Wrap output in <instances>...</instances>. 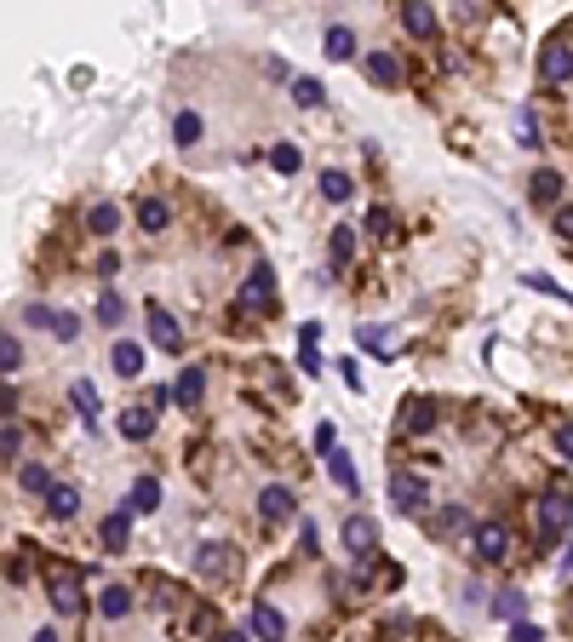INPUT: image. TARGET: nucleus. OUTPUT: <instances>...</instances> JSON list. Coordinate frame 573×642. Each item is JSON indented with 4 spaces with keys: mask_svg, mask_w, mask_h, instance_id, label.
<instances>
[{
    "mask_svg": "<svg viewBox=\"0 0 573 642\" xmlns=\"http://www.w3.org/2000/svg\"><path fill=\"white\" fill-rule=\"evenodd\" d=\"M390 505H396L401 516H419L424 511V482L413 476V470H390Z\"/></svg>",
    "mask_w": 573,
    "mask_h": 642,
    "instance_id": "1",
    "label": "nucleus"
},
{
    "mask_svg": "<svg viewBox=\"0 0 573 642\" xmlns=\"http://www.w3.org/2000/svg\"><path fill=\"white\" fill-rule=\"evenodd\" d=\"M562 528H573V499H568V493H545V499H539V539L551 545Z\"/></svg>",
    "mask_w": 573,
    "mask_h": 642,
    "instance_id": "2",
    "label": "nucleus"
},
{
    "mask_svg": "<svg viewBox=\"0 0 573 642\" xmlns=\"http://www.w3.org/2000/svg\"><path fill=\"white\" fill-rule=\"evenodd\" d=\"M476 556L482 562H505L510 556V528L505 522H482L476 528Z\"/></svg>",
    "mask_w": 573,
    "mask_h": 642,
    "instance_id": "3",
    "label": "nucleus"
},
{
    "mask_svg": "<svg viewBox=\"0 0 573 642\" xmlns=\"http://www.w3.org/2000/svg\"><path fill=\"white\" fill-rule=\"evenodd\" d=\"M373 545H379V528H373V516H350V522H345V551L368 562Z\"/></svg>",
    "mask_w": 573,
    "mask_h": 642,
    "instance_id": "4",
    "label": "nucleus"
},
{
    "mask_svg": "<svg viewBox=\"0 0 573 642\" xmlns=\"http://www.w3.org/2000/svg\"><path fill=\"white\" fill-rule=\"evenodd\" d=\"M241 305H252V310H270L275 305V270H270V264L252 270V282L241 287Z\"/></svg>",
    "mask_w": 573,
    "mask_h": 642,
    "instance_id": "5",
    "label": "nucleus"
},
{
    "mask_svg": "<svg viewBox=\"0 0 573 642\" xmlns=\"http://www.w3.org/2000/svg\"><path fill=\"white\" fill-rule=\"evenodd\" d=\"M46 585H52V608H58V614H81V579H75V574L52 568V579H46Z\"/></svg>",
    "mask_w": 573,
    "mask_h": 642,
    "instance_id": "6",
    "label": "nucleus"
},
{
    "mask_svg": "<svg viewBox=\"0 0 573 642\" xmlns=\"http://www.w3.org/2000/svg\"><path fill=\"white\" fill-rule=\"evenodd\" d=\"M247 631L259 637V642H282V637H287V620L270 608V602H252V620H247Z\"/></svg>",
    "mask_w": 573,
    "mask_h": 642,
    "instance_id": "7",
    "label": "nucleus"
},
{
    "mask_svg": "<svg viewBox=\"0 0 573 642\" xmlns=\"http://www.w3.org/2000/svg\"><path fill=\"white\" fill-rule=\"evenodd\" d=\"M539 75L551 81V87H562V81H573V52L562 41H551L545 46V58H539Z\"/></svg>",
    "mask_w": 573,
    "mask_h": 642,
    "instance_id": "8",
    "label": "nucleus"
},
{
    "mask_svg": "<svg viewBox=\"0 0 573 642\" xmlns=\"http://www.w3.org/2000/svg\"><path fill=\"white\" fill-rule=\"evenodd\" d=\"M150 338H155L161 350H184V333H178V321L166 316L161 305H150Z\"/></svg>",
    "mask_w": 573,
    "mask_h": 642,
    "instance_id": "9",
    "label": "nucleus"
},
{
    "mask_svg": "<svg viewBox=\"0 0 573 642\" xmlns=\"http://www.w3.org/2000/svg\"><path fill=\"white\" fill-rule=\"evenodd\" d=\"M195 568L213 574V579H229V574H236V551H229V545H206V551L195 556Z\"/></svg>",
    "mask_w": 573,
    "mask_h": 642,
    "instance_id": "10",
    "label": "nucleus"
},
{
    "mask_svg": "<svg viewBox=\"0 0 573 642\" xmlns=\"http://www.w3.org/2000/svg\"><path fill=\"white\" fill-rule=\"evenodd\" d=\"M127 505H132V516L161 511V482H155V476H138V482H132V493H127Z\"/></svg>",
    "mask_w": 573,
    "mask_h": 642,
    "instance_id": "11",
    "label": "nucleus"
},
{
    "mask_svg": "<svg viewBox=\"0 0 573 642\" xmlns=\"http://www.w3.org/2000/svg\"><path fill=\"white\" fill-rule=\"evenodd\" d=\"M259 516H264V522H287V516H292V493L287 488H264L259 493Z\"/></svg>",
    "mask_w": 573,
    "mask_h": 642,
    "instance_id": "12",
    "label": "nucleus"
},
{
    "mask_svg": "<svg viewBox=\"0 0 573 642\" xmlns=\"http://www.w3.org/2000/svg\"><path fill=\"white\" fill-rule=\"evenodd\" d=\"M109 361H115V373H120V379H138V367H143V350L132 344V338H115Z\"/></svg>",
    "mask_w": 573,
    "mask_h": 642,
    "instance_id": "13",
    "label": "nucleus"
},
{
    "mask_svg": "<svg viewBox=\"0 0 573 642\" xmlns=\"http://www.w3.org/2000/svg\"><path fill=\"white\" fill-rule=\"evenodd\" d=\"M120 436H127V442H150V436H155L150 407H127V414H120Z\"/></svg>",
    "mask_w": 573,
    "mask_h": 642,
    "instance_id": "14",
    "label": "nucleus"
},
{
    "mask_svg": "<svg viewBox=\"0 0 573 642\" xmlns=\"http://www.w3.org/2000/svg\"><path fill=\"white\" fill-rule=\"evenodd\" d=\"M533 201H539V207H556V201H562V173L539 166V173H533Z\"/></svg>",
    "mask_w": 573,
    "mask_h": 642,
    "instance_id": "15",
    "label": "nucleus"
},
{
    "mask_svg": "<svg viewBox=\"0 0 573 642\" xmlns=\"http://www.w3.org/2000/svg\"><path fill=\"white\" fill-rule=\"evenodd\" d=\"M201 391H206V367H184V373H178V402H184V407H201Z\"/></svg>",
    "mask_w": 573,
    "mask_h": 642,
    "instance_id": "16",
    "label": "nucleus"
},
{
    "mask_svg": "<svg viewBox=\"0 0 573 642\" xmlns=\"http://www.w3.org/2000/svg\"><path fill=\"white\" fill-rule=\"evenodd\" d=\"M18 488H23V493H46V499H52L58 482L46 476V465H18Z\"/></svg>",
    "mask_w": 573,
    "mask_h": 642,
    "instance_id": "17",
    "label": "nucleus"
},
{
    "mask_svg": "<svg viewBox=\"0 0 573 642\" xmlns=\"http://www.w3.org/2000/svg\"><path fill=\"white\" fill-rule=\"evenodd\" d=\"M401 23H407V35H419V41H430V35H436V12H430V6H419V0L401 12Z\"/></svg>",
    "mask_w": 573,
    "mask_h": 642,
    "instance_id": "18",
    "label": "nucleus"
},
{
    "mask_svg": "<svg viewBox=\"0 0 573 642\" xmlns=\"http://www.w3.org/2000/svg\"><path fill=\"white\" fill-rule=\"evenodd\" d=\"M97 608H104L109 620H127V614H132V591H127V585H104V597H97Z\"/></svg>",
    "mask_w": 573,
    "mask_h": 642,
    "instance_id": "19",
    "label": "nucleus"
},
{
    "mask_svg": "<svg viewBox=\"0 0 573 642\" xmlns=\"http://www.w3.org/2000/svg\"><path fill=\"white\" fill-rule=\"evenodd\" d=\"M327 58H333V64H345V58H356V35H350L345 23H333V29H327Z\"/></svg>",
    "mask_w": 573,
    "mask_h": 642,
    "instance_id": "20",
    "label": "nucleus"
},
{
    "mask_svg": "<svg viewBox=\"0 0 573 642\" xmlns=\"http://www.w3.org/2000/svg\"><path fill=\"white\" fill-rule=\"evenodd\" d=\"M75 511H81V493L75 488H58L52 499H46V516H58V522H75Z\"/></svg>",
    "mask_w": 573,
    "mask_h": 642,
    "instance_id": "21",
    "label": "nucleus"
},
{
    "mask_svg": "<svg viewBox=\"0 0 573 642\" xmlns=\"http://www.w3.org/2000/svg\"><path fill=\"white\" fill-rule=\"evenodd\" d=\"M127 528H132V505H120V511L104 522V545H109V551H120V545H127Z\"/></svg>",
    "mask_w": 573,
    "mask_h": 642,
    "instance_id": "22",
    "label": "nucleus"
},
{
    "mask_svg": "<svg viewBox=\"0 0 573 642\" xmlns=\"http://www.w3.org/2000/svg\"><path fill=\"white\" fill-rule=\"evenodd\" d=\"M368 75L379 81V87H396V81H401V64H396L390 52H373V58H368Z\"/></svg>",
    "mask_w": 573,
    "mask_h": 642,
    "instance_id": "23",
    "label": "nucleus"
},
{
    "mask_svg": "<svg viewBox=\"0 0 573 642\" xmlns=\"http://www.w3.org/2000/svg\"><path fill=\"white\" fill-rule=\"evenodd\" d=\"M69 396H75V407H81V419H87V425H97V391L87 379H75L69 384Z\"/></svg>",
    "mask_w": 573,
    "mask_h": 642,
    "instance_id": "24",
    "label": "nucleus"
},
{
    "mask_svg": "<svg viewBox=\"0 0 573 642\" xmlns=\"http://www.w3.org/2000/svg\"><path fill=\"white\" fill-rule=\"evenodd\" d=\"M327 247H333V264H350V259H356V229H350V224H338Z\"/></svg>",
    "mask_w": 573,
    "mask_h": 642,
    "instance_id": "25",
    "label": "nucleus"
},
{
    "mask_svg": "<svg viewBox=\"0 0 573 642\" xmlns=\"http://www.w3.org/2000/svg\"><path fill=\"white\" fill-rule=\"evenodd\" d=\"M327 470H333V482H338L345 493L361 488V482H356V465H350V453H333V459H327Z\"/></svg>",
    "mask_w": 573,
    "mask_h": 642,
    "instance_id": "26",
    "label": "nucleus"
},
{
    "mask_svg": "<svg viewBox=\"0 0 573 642\" xmlns=\"http://www.w3.org/2000/svg\"><path fill=\"white\" fill-rule=\"evenodd\" d=\"M87 224H92V236H115V229H120V213H115V207H109V201H97V207H92V218H87Z\"/></svg>",
    "mask_w": 573,
    "mask_h": 642,
    "instance_id": "27",
    "label": "nucleus"
},
{
    "mask_svg": "<svg viewBox=\"0 0 573 642\" xmlns=\"http://www.w3.org/2000/svg\"><path fill=\"white\" fill-rule=\"evenodd\" d=\"M430 414H436L430 402H407V407H401V425H407V430H430V425H436Z\"/></svg>",
    "mask_w": 573,
    "mask_h": 642,
    "instance_id": "28",
    "label": "nucleus"
},
{
    "mask_svg": "<svg viewBox=\"0 0 573 642\" xmlns=\"http://www.w3.org/2000/svg\"><path fill=\"white\" fill-rule=\"evenodd\" d=\"M321 196L327 201H350V196H356V184H350L345 173H321Z\"/></svg>",
    "mask_w": 573,
    "mask_h": 642,
    "instance_id": "29",
    "label": "nucleus"
},
{
    "mask_svg": "<svg viewBox=\"0 0 573 642\" xmlns=\"http://www.w3.org/2000/svg\"><path fill=\"white\" fill-rule=\"evenodd\" d=\"M138 224L150 229V236H155V229H166V201H155V196H150V201L138 207Z\"/></svg>",
    "mask_w": 573,
    "mask_h": 642,
    "instance_id": "30",
    "label": "nucleus"
},
{
    "mask_svg": "<svg viewBox=\"0 0 573 642\" xmlns=\"http://www.w3.org/2000/svg\"><path fill=\"white\" fill-rule=\"evenodd\" d=\"M173 138L178 143H195V138H201V115H195V109H184V115L173 120Z\"/></svg>",
    "mask_w": 573,
    "mask_h": 642,
    "instance_id": "31",
    "label": "nucleus"
},
{
    "mask_svg": "<svg viewBox=\"0 0 573 642\" xmlns=\"http://www.w3.org/2000/svg\"><path fill=\"white\" fill-rule=\"evenodd\" d=\"M0 367H6V379H12V373L23 367V344H18V338H12V333L0 338Z\"/></svg>",
    "mask_w": 573,
    "mask_h": 642,
    "instance_id": "32",
    "label": "nucleus"
},
{
    "mask_svg": "<svg viewBox=\"0 0 573 642\" xmlns=\"http://www.w3.org/2000/svg\"><path fill=\"white\" fill-rule=\"evenodd\" d=\"M58 316H64V310H52V305H23V321H35V327H52V333H58Z\"/></svg>",
    "mask_w": 573,
    "mask_h": 642,
    "instance_id": "33",
    "label": "nucleus"
},
{
    "mask_svg": "<svg viewBox=\"0 0 573 642\" xmlns=\"http://www.w3.org/2000/svg\"><path fill=\"white\" fill-rule=\"evenodd\" d=\"M292 98H298L304 109H315V104H321V81H310V75H304V81H292Z\"/></svg>",
    "mask_w": 573,
    "mask_h": 642,
    "instance_id": "34",
    "label": "nucleus"
},
{
    "mask_svg": "<svg viewBox=\"0 0 573 642\" xmlns=\"http://www.w3.org/2000/svg\"><path fill=\"white\" fill-rule=\"evenodd\" d=\"M270 166H275V173H298V150H292V143H275V150H270Z\"/></svg>",
    "mask_w": 573,
    "mask_h": 642,
    "instance_id": "35",
    "label": "nucleus"
},
{
    "mask_svg": "<svg viewBox=\"0 0 573 642\" xmlns=\"http://www.w3.org/2000/svg\"><path fill=\"white\" fill-rule=\"evenodd\" d=\"M465 528H470V516L453 505V511H442V528H436V534H442V539H453V534H465Z\"/></svg>",
    "mask_w": 573,
    "mask_h": 642,
    "instance_id": "36",
    "label": "nucleus"
},
{
    "mask_svg": "<svg viewBox=\"0 0 573 642\" xmlns=\"http://www.w3.org/2000/svg\"><path fill=\"white\" fill-rule=\"evenodd\" d=\"M0 447H6V465H18V447H23V436H18V419H6V436H0Z\"/></svg>",
    "mask_w": 573,
    "mask_h": 642,
    "instance_id": "37",
    "label": "nucleus"
},
{
    "mask_svg": "<svg viewBox=\"0 0 573 642\" xmlns=\"http://www.w3.org/2000/svg\"><path fill=\"white\" fill-rule=\"evenodd\" d=\"M493 608L505 614V620H516V614H522V591H499V602H493Z\"/></svg>",
    "mask_w": 573,
    "mask_h": 642,
    "instance_id": "38",
    "label": "nucleus"
},
{
    "mask_svg": "<svg viewBox=\"0 0 573 642\" xmlns=\"http://www.w3.org/2000/svg\"><path fill=\"white\" fill-rule=\"evenodd\" d=\"M97 321H109V327L120 321V298H115V293H104V298H97Z\"/></svg>",
    "mask_w": 573,
    "mask_h": 642,
    "instance_id": "39",
    "label": "nucleus"
},
{
    "mask_svg": "<svg viewBox=\"0 0 573 642\" xmlns=\"http://www.w3.org/2000/svg\"><path fill=\"white\" fill-rule=\"evenodd\" d=\"M298 367H304V373H321V350L304 344V350H298Z\"/></svg>",
    "mask_w": 573,
    "mask_h": 642,
    "instance_id": "40",
    "label": "nucleus"
},
{
    "mask_svg": "<svg viewBox=\"0 0 573 642\" xmlns=\"http://www.w3.org/2000/svg\"><path fill=\"white\" fill-rule=\"evenodd\" d=\"M81 333V316H69V310H64V316H58V338H75Z\"/></svg>",
    "mask_w": 573,
    "mask_h": 642,
    "instance_id": "41",
    "label": "nucleus"
},
{
    "mask_svg": "<svg viewBox=\"0 0 573 642\" xmlns=\"http://www.w3.org/2000/svg\"><path fill=\"white\" fill-rule=\"evenodd\" d=\"M556 236L573 241V207H556Z\"/></svg>",
    "mask_w": 573,
    "mask_h": 642,
    "instance_id": "42",
    "label": "nucleus"
},
{
    "mask_svg": "<svg viewBox=\"0 0 573 642\" xmlns=\"http://www.w3.org/2000/svg\"><path fill=\"white\" fill-rule=\"evenodd\" d=\"M516 642H539V625H528V620H516Z\"/></svg>",
    "mask_w": 573,
    "mask_h": 642,
    "instance_id": "43",
    "label": "nucleus"
},
{
    "mask_svg": "<svg viewBox=\"0 0 573 642\" xmlns=\"http://www.w3.org/2000/svg\"><path fill=\"white\" fill-rule=\"evenodd\" d=\"M556 447H562V453L573 459V430H568V425H562V430H556Z\"/></svg>",
    "mask_w": 573,
    "mask_h": 642,
    "instance_id": "44",
    "label": "nucleus"
},
{
    "mask_svg": "<svg viewBox=\"0 0 573 642\" xmlns=\"http://www.w3.org/2000/svg\"><path fill=\"white\" fill-rule=\"evenodd\" d=\"M35 642H58V637H52V631H35Z\"/></svg>",
    "mask_w": 573,
    "mask_h": 642,
    "instance_id": "45",
    "label": "nucleus"
},
{
    "mask_svg": "<svg viewBox=\"0 0 573 642\" xmlns=\"http://www.w3.org/2000/svg\"><path fill=\"white\" fill-rule=\"evenodd\" d=\"M224 642H247V637H241V631H229V637H224Z\"/></svg>",
    "mask_w": 573,
    "mask_h": 642,
    "instance_id": "46",
    "label": "nucleus"
}]
</instances>
